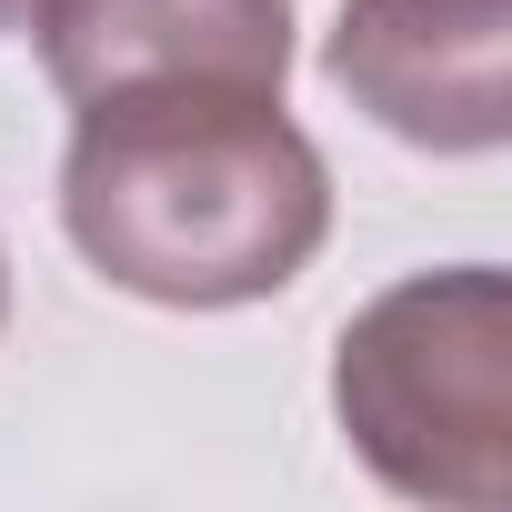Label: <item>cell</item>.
<instances>
[{
	"instance_id": "3",
	"label": "cell",
	"mask_w": 512,
	"mask_h": 512,
	"mask_svg": "<svg viewBox=\"0 0 512 512\" xmlns=\"http://www.w3.org/2000/svg\"><path fill=\"white\" fill-rule=\"evenodd\" d=\"M332 91L432 161H492L512 141V0H342Z\"/></svg>"
},
{
	"instance_id": "4",
	"label": "cell",
	"mask_w": 512,
	"mask_h": 512,
	"mask_svg": "<svg viewBox=\"0 0 512 512\" xmlns=\"http://www.w3.org/2000/svg\"><path fill=\"white\" fill-rule=\"evenodd\" d=\"M51 91L111 101V91H282L292 81V0H31Z\"/></svg>"
},
{
	"instance_id": "6",
	"label": "cell",
	"mask_w": 512,
	"mask_h": 512,
	"mask_svg": "<svg viewBox=\"0 0 512 512\" xmlns=\"http://www.w3.org/2000/svg\"><path fill=\"white\" fill-rule=\"evenodd\" d=\"M0 322H11V262H0Z\"/></svg>"
},
{
	"instance_id": "1",
	"label": "cell",
	"mask_w": 512,
	"mask_h": 512,
	"mask_svg": "<svg viewBox=\"0 0 512 512\" xmlns=\"http://www.w3.org/2000/svg\"><path fill=\"white\" fill-rule=\"evenodd\" d=\"M61 231L131 302L241 312L292 292L332 241V161L282 91H111L71 111Z\"/></svg>"
},
{
	"instance_id": "2",
	"label": "cell",
	"mask_w": 512,
	"mask_h": 512,
	"mask_svg": "<svg viewBox=\"0 0 512 512\" xmlns=\"http://www.w3.org/2000/svg\"><path fill=\"white\" fill-rule=\"evenodd\" d=\"M342 442L402 502H512V282L492 262L412 272L372 292L332 342Z\"/></svg>"
},
{
	"instance_id": "5",
	"label": "cell",
	"mask_w": 512,
	"mask_h": 512,
	"mask_svg": "<svg viewBox=\"0 0 512 512\" xmlns=\"http://www.w3.org/2000/svg\"><path fill=\"white\" fill-rule=\"evenodd\" d=\"M21 21H31V0H0V41H11V31H21Z\"/></svg>"
}]
</instances>
